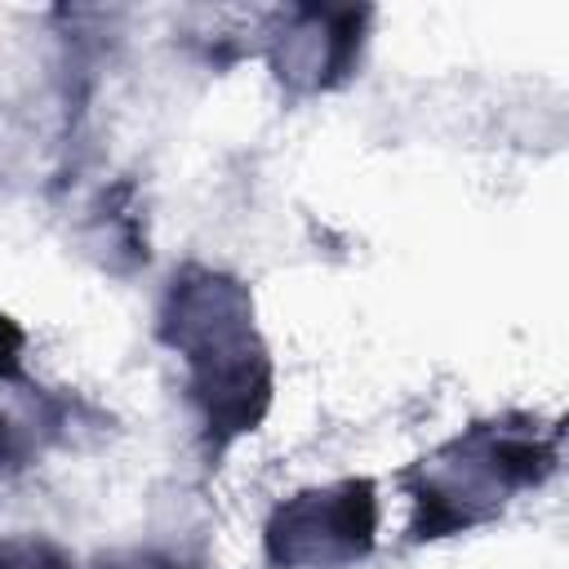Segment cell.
<instances>
[{
	"label": "cell",
	"mask_w": 569,
	"mask_h": 569,
	"mask_svg": "<svg viewBox=\"0 0 569 569\" xmlns=\"http://www.w3.org/2000/svg\"><path fill=\"white\" fill-rule=\"evenodd\" d=\"M160 333L191 369V400L204 427L227 436L253 431L271 405V360L253 333V302L240 280L218 271L173 276L160 307Z\"/></svg>",
	"instance_id": "6da1fadb"
},
{
	"label": "cell",
	"mask_w": 569,
	"mask_h": 569,
	"mask_svg": "<svg viewBox=\"0 0 569 569\" xmlns=\"http://www.w3.org/2000/svg\"><path fill=\"white\" fill-rule=\"evenodd\" d=\"M378 529V498L369 480H338L293 493L267 525V556L284 569H338L369 556Z\"/></svg>",
	"instance_id": "7a4b0ae2"
},
{
	"label": "cell",
	"mask_w": 569,
	"mask_h": 569,
	"mask_svg": "<svg viewBox=\"0 0 569 569\" xmlns=\"http://www.w3.org/2000/svg\"><path fill=\"white\" fill-rule=\"evenodd\" d=\"M298 22L276 44V76L289 89H329L338 84L360 44V13H329V9H298Z\"/></svg>",
	"instance_id": "3957f363"
},
{
	"label": "cell",
	"mask_w": 569,
	"mask_h": 569,
	"mask_svg": "<svg viewBox=\"0 0 569 569\" xmlns=\"http://www.w3.org/2000/svg\"><path fill=\"white\" fill-rule=\"evenodd\" d=\"M13 382L18 378L0 382V476L22 471L58 427L53 405L44 396H36L40 387L36 391H18Z\"/></svg>",
	"instance_id": "277c9868"
},
{
	"label": "cell",
	"mask_w": 569,
	"mask_h": 569,
	"mask_svg": "<svg viewBox=\"0 0 569 569\" xmlns=\"http://www.w3.org/2000/svg\"><path fill=\"white\" fill-rule=\"evenodd\" d=\"M0 569H71V560L44 538H9L0 542Z\"/></svg>",
	"instance_id": "5b68a950"
},
{
	"label": "cell",
	"mask_w": 569,
	"mask_h": 569,
	"mask_svg": "<svg viewBox=\"0 0 569 569\" xmlns=\"http://www.w3.org/2000/svg\"><path fill=\"white\" fill-rule=\"evenodd\" d=\"M18 351H22V329L0 311V382L18 378Z\"/></svg>",
	"instance_id": "8992f818"
},
{
	"label": "cell",
	"mask_w": 569,
	"mask_h": 569,
	"mask_svg": "<svg viewBox=\"0 0 569 569\" xmlns=\"http://www.w3.org/2000/svg\"><path fill=\"white\" fill-rule=\"evenodd\" d=\"M111 569H187V565H182V560H173V556H160V551H138V556L116 560Z\"/></svg>",
	"instance_id": "52a82bcc"
}]
</instances>
